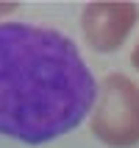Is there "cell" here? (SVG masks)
Listing matches in <instances>:
<instances>
[{
    "mask_svg": "<svg viewBox=\"0 0 139 148\" xmlns=\"http://www.w3.org/2000/svg\"><path fill=\"white\" fill-rule=\"evenodd\" d=\"M17 6H0V14H8V11H14Z\"/></svg>",
    "mask_w": 139,
    "mask_h": 148,
    "instance_id": "5b68a950",
    "label": "cell"
},
{
    "mask_svg": "<svg viewBox=\"0 0 139 148\" xmlns=\"http://www.w3.org/2000/svg\"><path fill=\"white\" fill-rule=\"evenodd\" d=\"M89 67L61 31L0 23V134L42 145L73 132L95 109Z\"/></svg>",
    "mask_w": 139,
    "mask_h": 148,
    "instance_id": "6da1fadb",
    "label": "cell"
},
{
    "mask_svg": "<svg viewBox=\"0 0 139 148\" xmlns=\"http://www.w3.org/2000/svg\"><path fill=\"white\" fill-rule=\"evenodd\" d=\"M136 14L134 3H89L81 14L83 36L98 53H111L128 39Z\"/></svg>",
    "mask_w": 139,
    "mask_h": 148,
    "instance_id": "3957f363",
    "label": "cell"
},
{
    "mask_svg": "<svg viewBox=\"0 0 139 148\" xmlns=\"http://www.w3.org/2000/svg\"><path fill=\"white\" fill-rule=\"evenodd\" d=\"M92 134L111 148L139 143V87L128 75L111 73L103 78L92 109Z\"/></svg>",
    "mask_w": 139,
    "mask_h": 148,
    "instance_id": "7a4b0ae2",
    "label": "cell"
},
{
    "mask_svg": "<svg viewBox=\"0 0 139 148\" xmlns=\"http://www.w3.org/2000/svg\"><path fill=\"white\" fill-rule=\"evenodd\" d=\"M131 62H134V67H136V70H139V45H136V48H134V53H131Z\"/></svg>",
    "mask_w": 139,
    "mask_h": 148,
    "instance_id": "277c9868",
    "label": "cell"
}]
</instances>
